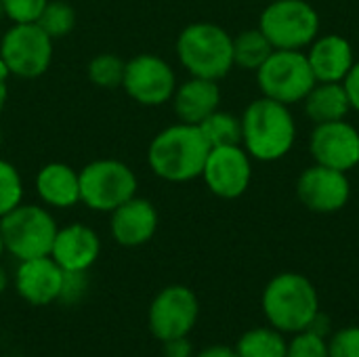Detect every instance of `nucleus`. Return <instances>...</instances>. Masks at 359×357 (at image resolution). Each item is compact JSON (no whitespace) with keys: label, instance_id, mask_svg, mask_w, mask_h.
Here are the masks:
<instances>
[{"label":"nucleus","instance_id":"9d476101","mask_svg":"<svg viewBox=\"0 0 359 357\" xmlns=\"http://www.w3.org/2000/svg\"><path fill=\"white\" fill-rule=\"evenodd\" d=\"M172 65L154 53H139L124 65L122 86L128 99L143 107H160L168 103L177 88Z\"/></svg>","mask_w":359,"mask_h":357},{"label":"nucleus","instance_id":"bb28decb","mask_svg":"<svg viewBox=\"0 0 359 357\" xmlns=\"http://www.w3.org/2000/svg\"><path fill=\"white\" fill-rule=\"evenodd\" d=\"M25 198V185L19 168L0 158V219L8 215L13 208H17Z\"/></svg>","mask_w":359,"mask_h":357},{"label":"nucleus","instance_id":"c9c22d12","mask_svg":"<svg viewBox=\"0 0 359 357\" xmlns=\"http://www.w3.org/2000/svg\"><path fill=\"white\" fill-rule=\"evenodd\" d=\"M8 282H11V280H8V274L0 267V295L8 288Z\"/></svg>","mask_w":359,"mask_h":357},{"label":"nucleus","instance_id":"473e14b6","mask_svg":"<svg viewBox=\"0 0 359 357\" xmlns=\"http://www.w3.org/2000/svg\"><path fill=\"white\" fill-rule=\"evenodd\" d=\"M343 86H345V93L349 97L351 109H358L359 112V61L351 65L349 74L343 78Z\"/></svg>","mask_w":359,"mask_h":357},{"label":"nucleus","instance_id":"4468645a","mask_svg":"<svg viewBox=\"0 0 359 357\" xmlns=\"http://www.w3.org/2000/svg\"><path fill=\"white\" fill-rule=\"evenodd\" d=\"M299 200L313 213H337L345 208L351 196V183L347 173L313 164L305 168L297 181Z\"/></svg>","mask_w":359,"mask_h":357},{"label":"nucleus","instance_id":"dca6fc26","mask_svg":"<svg viewBox=\"0 0 359 357\" xmlns=\"http://www.w3.org/2000/svg\"><path fill=\"white\" fill-rule=\"evenodd\" d=\"M160 225V215L154 202L133 196L109 213V234L114 242L124 248H139L147 244Z\"/></svg>","mask_w":359,"mask_h":357},{"label":"nucleus","instance_id":"e433bc0d","mask_svg":"<svg viewBox=\"0 0 359 357\" xmlns=\"http://www.w3.org/2000/svg\"><path fill=\"white\" fill-rule=\"evenodd\" d=\"M8 78H11V72H8L6 63L2 61V57H0V82H6Z\"/></svg>","mask_w":359,"mask_h":357},{"label":"nucleus","instance_id":"f8f14e48","mask_svg":"<svg viewBox=\"0 0 359 357\" xmlns=\"http://www.w3.org/2000/svg\"><path fill=\"white\" fill-rule=\"evenodd\" d=\"M202 179L217 198H240L248 189L252 179V164L248 151L242 145L210 147Z\"/></svg>","mask_w":359,"mask_h":357},{"label":"nucleus","instance_id":"6e6552de","mask_svg":"<svg viewBox=\"0 0 359 357\" xmlns=\"http://www.w3.org/2000/svg\"><path fill=\"white\" fill-rule=\"evenodd\" d=\"M257 82L263 97L280 101L284 105L303 101L316 86L307 53L276 48L267 61L257 69Z\"/></svg>","mask_w":359,"mask_h":357},{"label":"nucleus","instance_id":"ddd939ff","mask_svg":"<svg viewBox=\"0 0 359 357\" xmlns=\"http://www.w3.org/2000/svg\"><path fill=\"white\" fill-rule=\"evenodd\" d=\"M309 149L316 164L347 173L359 164V133L345 120L316 124Z\"/></svg>","mask_w":359,"mask_h":357},{"label":"nucleus","instance_id":"39448f33","mask_svg":"<svg viewBox=\"0 0 359 357\" xmlns=\"http://www.w3.org/2000/svg\"><path fill=\"white\" fill-rule=\"evenodd\" d=\"M57 229L59 225L50 208L34 202H21L17 208L0 219L4 252H8L17 261L48 257Z\"/></svg>","mask_w":359,"mask_h":357},{"label":"nucleus","instance_id":"a878e982","mask_svg":"<svg viewBox=\"0 0 359 357\" xmlns=\"http://www.w3.org/2000/svg\"><path fill=\"white\" fill-rule=\"evenodd\" d=\"M76 21H78L76 8L67 0H48L36 23L42 27L46 36H50L53 40H59L74 32Z\"/></svg>","mask_w":359,"mask_h":357},{"label":"nucleus","instance_id":"9b49d317","mask_svg":"<svg viewBox=\"0 0 359 357\" xmlns=\"http://www.w3.org/2000/svg\"><path fill=\"white\" fill-rule=\"evenodd\" d=\"M198 316H200V303L196 292L187 286L172 284L162 288L154 297L147 314V324L151 335L160 343H164L170 339L189 337V332L198 322Z\"/></svg>","mask_w":359,"mask_h":357},{"label":"nucleus","instance_id":"cd10ccee","mask_svg":"<svg viewBox=\"0 0 359 357\" xmlns=\"http://www.w3.org/2000/svg\"><path fill=\"white\" fill-rule=\"evenodd\" d=\"M286 357H330L328 341L313 330L297 332L286 347Z\"/></svg>","mask_w":359,"mask_h":357},{"label":"nucleus","instance_id":"0eeeda50","mask_svg":"<svg viewBox=\"0 0 359 357\" xmlns=\"http://www.w3.org/2000/svg\"><path fill=\"white\" fill-rule=\"evenodd\" d=\"M259 29L273 48L301 50L320 34V15L307 0H276L259 19Z\"/></svg>","mask_w":359,"mask_h":357},{"label":"nucleus","instance_id":"7ed1b4c3","mask_svg":"<svg viewBox=\"0 0 359 357\" xmlns=\"http://www.w3.org/2000/svg\"><path fill=\"white\" fill-rule=\"evenodd\" d=\"M263 314L280 332H303L320 314L318 290L301 274H280L269 280L261 297Z\"/></svg>","mask_w":359,"mask_h":357},{"label":"nucleus","instance_id":"f257e3e1","mask_svg":"<svg viewBox=\"0 0 359 357\" xmlns=\"http://www.w3.org/2000/svg\"><path fill=\"white\" fill-rule=\"evenodd\" d=\"M210 145L196 124L177 122L162 128L147 147L149 170L168 183H187L202 177Z\"/></svg>","mask_w":359,"mask_h":357},{"label":"nucleus","instance_id":"423d86ee","mask_svg":"<svg viewBox=\"0 0 359 357\" xmlns=\"http://www.w3.org/2000/svg\"><path fill=\"white\" fill-rule=\"evenodd\" d=\"M135 170L116 158H99L80 168V204L95 213H111L137 196Z\"/></svg>","mask_w":359,"mask_h":357},{"label":"nucleus","instance_id":"7c9ffc66","mask_svg":"<svg viewBox=\"0 0 359 357\" xmlns=\"http://www.w3.org/2000/svg\"><path fill=\"white\" fill-rule=\"evenodd\" d=\"M86 274L88 271H65L63 274V286H61V297H59L61 303L74 305L84 299V295L88 290Z\"/></svg>","mask_w":359,"mask_h":357},{"label":"nucleus","instance_id":"6ab92c4d","mask_svg":"<svg viewBox=\"0 0 359 357\" xmlns=\"http://www.w3.org/2000/svg\"><path fill=\"white\" fill-rule=\"evenodd\" d=\"M170 103L179 122L198 126L204 118H208L212 112L219 109V103H221L219 82L191 76L189 80L177 84Z\"/></svg>","mask_w":359,"mask_h":357},{"label":"nucleus","instance_id":"c85d7f7f","mask_svg":"<svg viewBox=\"0 0 359 357\" xmlns=\"http://www.w3.org/2000/svg\"><path fill=\"white\" fill-rule=\"evenodd\" d=\"M11 23H36L48 0H0Z\"/></svg>","mask_w":359,"mask_h":357},{"label":"nucleus","instance_id":"5701e85b","mask_svg":"<svg viewBox=\"0 0 359 357\" xmlns=\"http://www.w3.org/2000/svg\"><path fill=\"white\" fill-rule=\"evenodd\" d=\"M273 50L276 48L271 46V42L265 38V34L259 27L240 32L233 38V65L257 72Z\"/></svg>","mask_w":359,"mask_h":357},{"label":"nucleus","instance_id":"c756f323","mask_svg":"<svg viewBox=\"0 0 359 357\" xmlns=\"http://www.w3.org/2000/svg\"><path fill=\"white\" fill-rule=\"evenodd\" d=\"M330 357H359V326H347L328 341Z\"/></svg>","mask_w":359,"mask_h":357},{"label":"nucleus","instance_id":"58836bf2","mask_svg":"<svg viewBox=\"0 0 359 357\" xmlns=\"http://www.w3.org/2000/svg\"><path fill=\"white\" fill-rule=\"evenodd\" d=\"M2 19H6V17H4V8H2V2H0V21Z\"/></svg>","mask_w":359,"mask_h":357},{"label":"nucleus","instance_id":"393cba45","mask_svg":"<svg viewBox=\"0 0 359 357\" xmlns=\"http://www.w3.org/2000/svg\"><path fill=\"white\" fill-rule=\"evenodd\" d=\"M124 65L126 61L116 53H97L86 65V76L93 86L101 90H114L122 86Z\"/></svg>","mask_w":359,"mask_h":357},{"label":"nucleus","instance_id":"f03ea898","mask_svg":"<svg viewBox=\"0 0 359 357\" xmlns=\"http://www.w3.org/2000/svg\"><path fill=\"white\" fill-rule=\"evenodd\" d=\"M242 143L250 158L273 162L284 158L297 139V124L288 105L269 97L255 99L242 114Z\"/></svg>","mask_w":359,"mask_h":357},{"label":"nucleus","instance_id":"a211bd4d","mask_svg":"<svg viewBox=\"0 0 359 357\" xmlns=\"http://www.w3.org/2000/svg\"><path fill=\"white\" fill-rule=\"evenodd\" d=\"M36 196L50 210H67L80 204V170L65 162H48L36 173Z\"/></svg>","mask_w":359,"mask_h":357},{"label":"nucleus","instance_id":"72a5a7b5","mask_svg":"<svg viewBox=\"0 0 359 357\" xmlns=\"http://www.w3.org/2000/svg\"><path fill=\"white\" fill-rule=\"evenodd\" d=\"M194 357H240V356H238V351H236V349H231V347H225V345H212V347H208V349L200 351L198 356H194Z\"/></svg>","mask_w":359,"mask_h":357},{"label":"nucleus","instance_id":"412c9836","mask_svg":"<svg viewBox=\"0 0 359 357\" xmlns=\"http://www.w3.org/2000/svg\"><path fill=\"white\" fill-rule=\"evenodd\" d=\"M303 103H305V114L316 124L345 120V116L351 109L343 82H316V86L309 90Z\"/></svg>","mask_w":359,"mask_h":357},{"label":"nucleus","instance_id":"4be33fe9","mask_svg":"<svg viewBox=\"0 0 359 357\" xmlns=\"http://www.w3.org/2000/svg\"><path fill=\"white\" fill-rule=\"evenodd\" d=\"M286 347L288 343L282 332L269 326L244 332L236 345V351L240 357H286Z\"/></svg>","mask_w":359,"mask_h":357},{"label":"nucleus","instance_id":"2f4dec72","mask_svg":"<svg viewBox=\"0 0 359 357\" xmlns=\"http://www.w3.org/2000/svg\"><path fill=\"white\" fill-rule=\"evenodd\" d=\"M162 353L164 357H194V345L189 337H179L162 343Z\"/></svg>","mask_w":359,"mask_h":357},{"label":"nucleus","instance_id":"1a4fd4ad","mask_svg":"<svg viewBox=\"0 0 359 357\" xmlns=\"http://www.w3.org/2000/svg\"><path fill=\"white\" fill-rule=\"evenodd\" d=\"M55 40L38 23H11L0 38V57L11 76L36 80L50 69Z\"/></svg>","mask_w":359,"mask_h":357},{"label":"nucleus","instance_id":"aec40b11","mask_svg":"<svg viewBox=\"0 0 359 357\" xmlns=\"http://www.w3.org/2000/svg\"><path fill=\"white\" fill-rule=\"evenodd\" d=\"M307 53L316 82H343L353 65V48L349 40L339 34L316 38Z\"/></svg>","mask_w":359,"mask_h":357},{"label":"nucleus","instance_id":"f3484780","mask_svg":"<svg viewBox=\"0 0 359 357\" xmlns=\"http://www.w3.org/2000/svg\"><path fill=\"white\" fill-rule=\"evenodd\" d=\"M101 255L99 234L84 223H69L57 229L50 257L63 271H88Z\"/></svg>","mask_w":359,"mask_h":357},{"label":"nucleus","instance_id":"2eb2a0df","mask_svg":"<svg viewBox=\"0 0 359 357\" xmlns=\"http://www.w3.org/2000/svg\"><path fill=\"white\" fill-rule=\"evenodd\" d=\"M63 274L65 271L53 261L50 255L25 259V261H19L15 269L13 286L25 303L34 307H46L59 301Z\"/></svg>","mask_w":359,"mask_h":357},{"label":"nucleus","instance_id":"4c0bfd02","mask_svg":"<svg viewBox=\"0 0 359 357\" xmlns=\"http://www.w3.org/2000/svg\"><path fill=\"white\" fill-rule=\"evenodd\" d=\"M4 257V242H2V234H0V261Z\"/></svg>","mask_w":359,"mask_h":357},{"label":"nucleus","instance_id":"b1692460","mask_svg":"<svg viewBox=\"0 0 359 357\" xmlns=\"http://www.w3.org/2000/svg\"><path fill=\"white\" fill-rule=\"evenodd\" d=\"M198 128L202 130L206 143L210 147H225V145H240L242 143V120L229 112H212L204 118Z\"/></svg>","mask_w":359,"mask_h":357},{"label":"nucleus","instance_id":"20e7f679","mask_svg":"<svg viewBox=\"0 0 359 357\" xmlns=\"http://www.w3.org/2000/svg\"><path fill=\"white\" fill-rule=\"evenodd\" d=\"M175 50L189 76L219 82L233 67V38L217 23L196 21L185 25L177 36Z\"/></svg>","mask_w":359,"mask_h":357},{"label":"nucleus","instance_id":"f704fd0d","mask_svg":"<svg viewBox=\"0 0 359 357\" xmlns=\"http://www.w3.org/2000/svg\"><path fill=\"white\" fill-rule=\"evenodd\" d=\"M6 101H8V86H6V82H0V114L6 107Z\"/></svg>","mask_w":359,"mask_h":357}]
</instances>
